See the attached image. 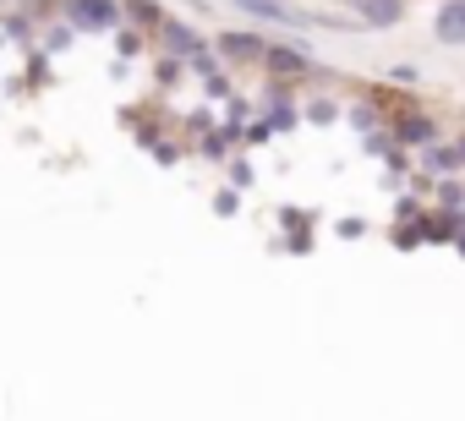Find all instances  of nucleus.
I'll return each instance as SVG.
<instances>
[{
  "label": "nucleus",
  "instance_id": "1",
  "mask_svg": "<svg viewBox=\"0 0 465 421\" xmlns=\"http://www.w3.org/2000/svg\"><path fill=\"white\" fill-rule=\"evenodd\" d=\"M66 23L83 34H104L115 23V0H66Z\"/></svg>",
  "mask_w": 465,
  "mask_h": 421
},
{
  "label": "nucleus",
  "instance_id": "6",
  "mask_svg": "<svg viewBox=\"0 0 465 421\" xmlns=\"http://www.w3.org/2000/svg\"><path fill=\"white\" fill-rule=\"evenodd\" d=\"M164 44L181 50V55H197V39H192V28H181V23H164Z\"/></svg>",
  "mask_w": 465,
  "mask_h": 421
},
{
  "label": "nucleus",
  "instance_id": "4",
  "mask_svg": "<svg viewBox=\"0 0 465 421\" xmlns=\"http://www.w3.org/2000/svg\"><path fill=\"white\" fill-rule=\"evenodd\" d=\"M219 50H224L230 61H263V55H269L258 34H224V39H219Z\"/></svg>",
  "mask_w": 465,
  "mask_h": 421
},
{
  "label": "nucleus",
  "instance_id": "3",
  "mask_svg": "<svg viewBox=\"0 0 465 421\" xmlns=\"http://www.w3.org/2000/svg\"><path fill=\"white\" fill-rule=\"evenodd\" d=\"M438 44H465V0L438 6Z\"/></svg>",
  "mask_w": 465,
  "mask_h": 421
},
{
  "label": "nucleus",
  "instance_id": "7",
  "mask_svg": "<svg viewBox=\"0 0 465 421\" xmlns=\"http://www.w3.org/2000/svg\"><path fill=\"white\" fill-rule=\"evenodd\" d=\"M132 12H137V23H159V6H148V0H137Z\"/></svg>",
  "mask_w": 465,
  "mask_h": 421
},
{
  "label": "nucleus",
  "instance_id": "5",
  "mask_svg": "<svg viewBox=\"0 0 465 421\" xmlns=\"http://www.w3.org/2000/svg\"><path fill=\"white\" fill-rule=\"evenodd\" d=\"M400 0H361V17L372 23V28H389V23H400Z\"/></svg>",
  "mask_w": 465,
  "mask_h": 421
},
{
  "label": "nucleus",
  "instance_id": "2",
  "mask_svg": "<svg viewBox=\"0 0 465 421\" xmlns=\"http://www.w3.org/2000/svg\"><path fill=\"white\" fill-rule=\"evenodd\" d=\"M236 12H247V17H263V23H274V28H307V17L296 12V6H285V0H230Z\"/></svg>",
  "mask_w": 465,
  "mask_h": 421
}]
</instances>
